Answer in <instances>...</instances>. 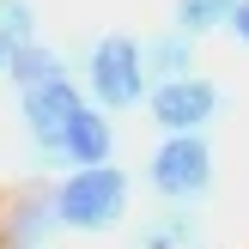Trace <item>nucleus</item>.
<instances>
[{
	"instance_id": "0eeeda50",
	"label": "nucleus",
	"mask_w": 249,
	"mask_h": 249,
	"mask_svg": "<svg viewBox=\"0 0 249 249\" xmlns=\"http://www.w3.org/2000/svg\"><path fill=\"white\" fill-rule=\"evenodd\" d=\"M6 79L18 85V91H36V85H55V79H67V67H61L49 49H36V43H24L18 55L6 61Z\"/></svg>"
},
{
	"instance_id": "f03ea898",
	"label": "nucleus",
	"mask_w": 249,
	"mask_h": 249,
	"mask_svg": "<svg viewBox=\"0 0 249 249\" xmlns=\"http://www.w3.org/2000/svg\"><path fill=\"white\" fill-rule=\"evenodd\" d=\"M91 91L104 97L109 109H128L146 97V49L128 43V36H104L91 49Z\"/></svg>"
},
{
	"instance_id": "9b49d317",
	"label": "nucleus",
	"mask_w": 249,
	"mask_h": 249,
	"mask_svg": "<svg viewBox=\"0 0 249 249\" xmlns=\"http://www.w3.org/2000/svg\"><path fill=\"white\" fill-rule=\"evenodd\" d=\"M146 67L164 73V79L189 73V36H158V43H146Z\"/></svg>"
},
{
	"instance_id": "423d86ee",
	"label": "nucleus",
	"mask_w": 249,
	"mask_h": 249,
	"mask_svg": "<svg viewBox=\"0 0 249 249\" xmlns=\"http://www.w3.org/2000/svg\"><path fill=\"white\" fill-rule=\"evenodd\" d=\"M61 158H73V164H104L109 158V128H104V116H91V109H73V122H67V146H61Z\"/></svg>"
},
{
	"instance_id": "39448f33",
	"label": "nucleus",
	"mask_w": 249,
	"mask_h": 249,
	"mask_svg": "<svg viewBox=\"0 0 249 249\" xmlns=\"http://www.w3.org/2000/svg\"><path fill=\"white\" fill-rule=\"evenodd\" d=\"M73 109H79V91H73L67 79H55V85H36V91H24V128H31V140L43 146V152H55V158H61Z\"/></svg>"
},
{
	"instance_id": "f8f14e48",
	"label": "nucleus",
	"mask_w": 249,
	"mask_h": 249,
	"mask_svg": "<svg viewBox=\"0 0 249 249\" xmlns=\"http://www.w3.org/2000/svg\"><path fill=\"white\" fill-rule=\"evenodd\" d=\"M55 219H61V213H49V207H24V219L12 225V237H18V243H43Z\"/></svg>"
},
{
	"instance_id": "f257e3e1",
	"label": "nucleus",
	"mask_w": 249,
	"mask_h": 249,
	"mask_svg": "<svg viewBox=\"0 0 249 249\" xmlns=\"http://www.w3.org/2000/svg\"><path fill=\"white\" fill-rule=\"evenodd\" d=\"M122 207H128V177H122L116 164H79L67 182H61V195H55L61 225H73V231H104V225H116Z\"/></svg>"
},
{
	"instance_id": "ddd939ff",
	"label": "nucleus",
	"mask_w": 249,
	"mask_h": 249,
	"mask_svg": "<svg viewBox=\"0 0 249 249\" xmlns=\"http://www.w3.org/2000/svg\"><path fill=\"white\" fill-rule=\"evenodd\" d=\"M231 31H237L243 43H249V0H237V12H231Z\"/></svg>"
},
{
	"instance_id": "7ed1b4c3",
	"label": "nucleus",
	"mask_w": 249,
	"mask_h": 249,
	"mask_svg": "<svg viewBox=\"0 0 249 249\" xmlns=\"http://www.w3.org/2000/svg\"><path fill=\"white\" fill-rule=\"evenodd\" d=\"M207 182H213V152H207V140L201 134H170V140L158 146V158H152V189L164 195V201H189Z\"/></svg>"
},
{
	"instance_id": "20e7f679",
	"label": "nucleus",
	"mask_w": 249,
	"mask_h": 249,
	"mask_svg": "<svg viewBox=\"0 0 249 249\" xmlns=\"http://www.w3.org/2000/svg\"><path fill=\"white\" fill-rule=\"evenodd\" d=\"M213 109H219V91L207 79H189V73H177V79H164L152 91V122L164 134H195V128H207L213 122Z\"/></svg>"
},
{
	"instance_id": "9d476101",
	"label": "nucleus",
	"mask_w": 249,
	"mask_h": 249,
	"mask_svg": "<svg viewBox=\"0 0 249 249\" xmlns=\"http://www.w3.org/2000/svg\"><path fill=\"white\" fill-rule=\"evenodd\" d=\"M134 249H195V219L189 213H164Z\"/></svg>"
},
{
	"instance_id": "1a4fd4ad",
	"label": "nucleus",
	"mask_w": 249,
	"mask_h": 249,
	"mask_svg": "<svg viewBox=\"0 0 249 249\" xmlns=\"http://www.w3.org/2000/svg\"><path fill=\"white\" fill-rule=\"evenodd\" d=\"M231 12H237V0H177V24L189 36L213 31V24H231Z\"/></svg>"
},
{
	"instance_id": "6e6552de",
	"label": "nucleus",
	"mask_w": 249,
	"mask_h": 249,
	"mask_svg": "<svg viewBox=\"0 0 249 249\" xmlns=\"http://www.w3.org/2000/svg\"><path fill=\"white\" fill-rule=\"evenodd\" d=\"M31 36H36V12H31V0H0V67H6V61L18 55Z\"/></svg>"
}]
</instances>
